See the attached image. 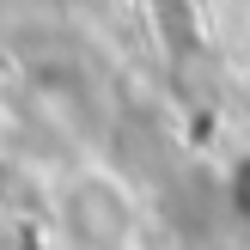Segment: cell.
Wrapping results in <instances>:
<instances>
[{"label":"cell","instance_id":"obj_1","mask_svg":"<svg viewBox=\"0 0 250 250\" xmlns=\"http://www.w3.org/2000/svg\"><path fill=\"white\" fill-rule=\"evenodd\" d=\"M232 208H238V214L250 220V159H244L238 171H232Z\"/></svg>","mask_w":250,"mask_h":250}]
</instances>
